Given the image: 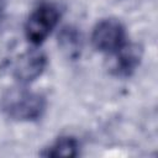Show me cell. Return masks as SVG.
I'll list each match as a JSON object with an SVG mask.
<instances>
[{
    "instance_id": "cell-2",
    "label": "cell",
    "mask_w": 158,
    "mask_h": 158,
    "mask_svg": "<svg viewBox=\"0 0 158 158\" xmlns=\"http://www.w3.org/2000/svg\"><path fill=\"white\" fill-rule=\"evenodd\" d=\"M60 12L52 2H41L30 14L25 23V36L33 46H40L59 22Z\"/></svg>"
},
{
    "instance_id": "cell-6",
    "label": "cell",
    "mask_w": 158,
    "mask_h": 158,
    "mask_svg": "<svg viewBox=\"0 0 158 158\" xmlns=\"http://www.w3.org/2000/svg\"><path fill=\"white\" fill-rule=\"evenodd\" d=\"M80 144L75 137L62 136L58 137L51 146L44 148L40 154L42 157H77L79 154Z\"/></svg>"
},
{
    "instance_id": "cell-3",
    "label": "cell",
    "mask_w": 158,
    "mask_h": 158,
    "mask_svg": "<svg viewBox=\"0 0 158 158\" xmlns=\"http://www.w3.org/2000/svg\"><path fill=\"white\" fill-rule=\"evenodd\" d=\"M91 43L99 52L115 53L126 43L125 26L116 19L100 20L93 28Z\"/></svg>"
},
{
    "instance_id": "cell-5",
    "label": "cell",
    "mask_w": 158,
    "mask_h": 158,
    "mask_svg": "<svg viewBox=\"0 0 158 158\" xmlns=\"http://www.w3.org/2000/svg\"><path fill=\"white\" fill-rule=\"evenodd\" d=\"M114 60L111 70L115 75L126 78L133 74L142 59V48L137 43H125L118 51L112 53Z\"/></svg>"
},
{
    "instance_id": "cell-1",
    "label": "cell",
    "mask_w": 158,
    "mask_h": 158,
    "mask_svg": "<svg viewBox=\"0 0 158 158\" xmlns=\"http://www.w3.org/2000/svg\"><path fill=\"white\" fill-rule=\"evenodd\" d=\"M46 98L27 88L7 89L0 98V110L15 121H36L46 111Z\"/></svg>"
},
{
    "instance_id": "cell-7",
    "label": "cell",
    "mask_w": 158,
    "mask_h": 158,
    "mask_svg": "<svg viewBox=\"0 0 158 158\" xmlns=\"http://www.w3.org/2000/svg\"><path fill=\"white\" fill-rule=\"evenodd\" d=\"M59 43L64 52L69 57L74 58L79 54L81 48V41L79 32L73 27H64L59 35Z\"/></svg>"
},
{
    "instance_id": "cell-4",
    "label": "cell",
    "mask_w": 158,
    "mask_h": 158,
    "mask_svg": "<svg viewBox=\"0 0 158 158\" xmlns=\"http://www.w3.org/2000/svg\"><path fill=\"white\" fill-rule=\"evenodd\" d=\"M47 67V57L43 52L31 49L22 53L12 64V77L20 84H28L42 75Z\"/></svg>"
}]
</instances>
